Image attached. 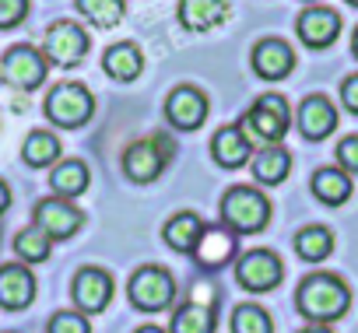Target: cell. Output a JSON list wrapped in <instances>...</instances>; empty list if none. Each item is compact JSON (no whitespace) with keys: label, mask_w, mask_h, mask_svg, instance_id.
I'll list each match as a JSON object with an SVG mask.
<instances>
[{"label":"cell","mask_w":358,"mask_h":333,"mask_svg":"<svg viewBox=\"0 0 358 333\" xmlns=\"http://www.w3.org/2000/svg\"><path fill=\"white\" fill-rule=\"evenodd\" d=\"M127 295H130L134 309H141V312H162L176 298V281H172V274L165 267H141L130 277Z\"/></svg>","instance_id":"8992f818"},{"label":"cell","mask_w":358,"mask_h":333,"mask_svg":"<svg viewBox=\"0 0 358 333\" xmlns=\"http://www.w3.org/2000/svg\"><path fill=\"white\" fill-rule=\"evenodd\" d=\"M250 169H253L257 183L278 186V183H285L288 172H292V154H288L281 144H264V151L253 154V165H250Z\"/></svg>","instance_id":"ffe728a7"},{"label":"cell","mask_w":358,"mask_h":333,"mask_svg":"<svg viewBox=\"0 0 358 333\" xmlns=\"http://www.w3.org/2000/svg\"><path fill=\"white\" fill-rule=\"evenodd\" d=\"M232 333H274V323H271L267 309H260V305H236Z\"/></svg>","instance_id":"f546056e"},{"label":"cell","mask_w":358,"mask_h":333,"mask_svg":"<svg viewBox=\"0 0 358 333\" xmlns=\"http://www.w3.org/2000/svg\"><path fill=\"white\" fill-rule=\"evenodd\" d=\"M102 71L113 77V81H134L141 71H144V53H141V46H134V43H116V46H109L106 50V57H102Z\"/></svg>","instance_id":"44dd1931"},{"label":"cell","mask_w":358,"mask_h":333,"mask_svg":"<svg viewBox=\"0 0 358 333\" xmlns=\"http://www.w3.org/2000/svg\"><path fill=\"white\" fill-rule=\"evenodd\" d=\"M306 4H316V0H306Z\"/></svg>","instance_id":"ab89813d"},{"label":"cell","mask_w":358,"mask_h":333,"mask_svg":"<svg viewBox=\"0 0 358 333\" xmlns=\"http://www.w3.org/2000/svg\"><path fill=\"white\" fill-rule=\"evenodd\" d=\"M348 4H351V8H358V0H348Z\"/></svg>","instance_id":"f35d334b"},{"label":"cell","mask_w":358,"mask_h":333,"mask_svg":"<svg viewBox=\"0 0 358 333\" xmlns=\"http://www.w3.org/2000/svg\"><path fill=\"white\" fill-rule=\"evenodd\" d=\"M295 249H299L302 260L320 263V260H327V256L334 253V232L323 228V225H309V228H302V232L295 235Z\"/></svg>","instance_id":"4316f807"},{"label":"cell","mask_w":358,"mask_h":333,"mask_svg":"<svg viewBox=\"0 0 358 333\" xmlns=\"http://www.w3.org/2000/svg\"><path fill=\"white\" fill-rule=\"evenodd\" d=\"M36 225L50 235V239H71L81 225L85 214L67 200V197H46L36 204Z\"/></svg>","instance_id":"8fae6325"},{"label":"cell","mask_w":358,"mask_h":333,"mask_svg":"<svg viewBox=\"0 0 358 333\" xmlns=\"http://www.w3.org/2000/svg\"><path fill=\"white\" fill-rule=\"evenodd\" d=\"M236 277H239V284H243L246 291H257V295H260V291H271V288L281 284L285 263H281L271 249H250L246 256H239Z\"/></svg>","instance_id":"9c48e42d"},{"label":"cell","mask_w":358,"mask_h":333,"mask_svg":"<svg viewBox=\"0 0 358 333\" xmlns=\"http://www.w3.org/2000/svg\"><path fill=\"white\" fill-rule=\"evenodd\" d=\"M302 333H334V330H330L327 323H316V326H306Z\"/></svg>","instance_id":"d590c367"},{"label":"cell","mask_w":358,"mask_h":333,"mask_svg":"<svg viewBox=\"0 0 358 333\" xmlns=\"http://www.w3.org/2000/svg\"><path fill=\"white\" fill-rule=\"evenodd\" d=\"M11 207V190H8V183L4 179H0V214H4Z\"/></svg>","instance_id":"e575fe53"},{"label":"cell","mask_w":358,"mask_h":333,"mask_svg":"<svg viewBox=\"0 0 358 333\" xmlns=\"http://www.w3.org/2000/svg\"><path fill=\"white\" fill-rule=\"evenodd\" d=\"M201 232H204L201 214H194V211H179L176 218H169V225H165L162 235H165V242H169L176 253H194Z\"/></svg>","instance_id":"cb8c5ba5"},{"label":"cell","mask_w":358,"mask_h":333,"mask_svg":"<svg viewBox=\"0 0 358 333\" xmlns=\"http://www.w3.org/2000/svg\"><path fill=\"white\" fill-rule=\"evenodd\" d=\"M50 333H92L85 312H57L50 319Z\"/></svg>","instance_id":"4dcf8cb0"},{"label":"cell","mask_w":358,"mask_h":333,"mask_svg":"<svg viewBox=\"0 0 358 333\" xmlns=\"http://www.w3.org/2000/svg\"><path fill=\"white\" fill-rule=\"evenodd\" d=\"M211 158L222 165V169H243V165L253 158V140L239 126H222L211 137Z\"/></svg>","instance_id":"ac0fdd59"},{"label":"cell","mask_w":358,"mask_h":333,"mask_svg":"<svg viewBox=\"0 0 358 333\" xmlns=\"http://www.w3.org/2000/svg\"><path fill=\"white\" fill-rule=\"evenodd\" d=\"M313 193L327 207H341L351 197V179L344 169H316L313 172Z\"/></svg>","instance_id":"d4e9b609"},{"label":"cell","mask_w":358,"mask_h":333,"mask_svg":"<svg viewBox=\"0 0 358 333\" xmlns=\"http://www.w3.org/2000/svg\"><path fill=\"white\" fill-rule=\"evenodd\" d=\"M229 15V0H179V25L187 32H211Z\"/></svg>","instance_id":"d6986e66"},{"label":"cell","mask_w":358,"mask_h":333,"mask_svg":"<svg viewBox=\"0 0 358 333\" xmlns=\"http://www.w3.org/2000/svg\"><path fill=\"white\" fill-rule=\"evenodd\" d=\"M32 298H36V277H32L29 267H22V263L0 267V305H4L8 312H18Z\"/></svg>","instance_id":"e0dca14e"},{"label":"cell","mask_w":358,"mask_h":333,"mask_svg":"<svg viewBox=\"0 0 358 333\" xmlns=\"http://www.w3.org/2000/svg\"><path fill=\"white\" fill-rule=\"evenodd\" d=\"M29 15V0H0V32L18 29Z\"/></svg>","instance_id":"1f68e13d"},{"label":"cell","mask_w":358,"mask_h":333,"mask_svg":"<svg viewBox=\"0 0 358 333\" xmlns=\"http://www.w3.org/2000/svg\"><path fill=\"white\" fill-rule=\"evenodd\" d=\"M194 256L204 270H218L225 267L232 256H236V232L229 225H204L197 246H194Z\"/></svg>","instance_id":"5bb4252c"},{"label":"cell","mask_w":358,"mask_h":333,"mask_svg":"<svg viewBox=\"0 0 358 333\" xmlns=\"http://www.w3.org/2000/svg\"><path fill=\"white\" fill-rule=\"evenodd\" d=\"M46 57L39 50H32L29 43L22 46H11L4 53V60H0V77H4V84L18 88V91H36L43 81H46Z\"/></svg>","instance_id":"52a82bcc"},{"label":"cell","mask_w":358,"mask_h":333,"mask_svg":"<svg viewBox=\"0 0 358 333\" xmlns=\"http://www.w3.org/2000/svg\"><path fill=\"white\" fill-rule=\"evenodd\" d=\"M74 305L81 312H102L109 302H113V277L102 270V267H81L78 277H74Z\"/></svg>","instance_id":"7c38bea8"},{"label":"cell","mask_w":358,"mask_h":333,"mask_svg":"<svg viewBox=\"0 0 358 333\" xmlns=\"http://www.w3.org/2000/svg\"><path fill=\"white\" fill-rule=\"evenodd\" d=\"M337 161L344 172H358V133H351L337 144Z\"/></svg>","instance_id":"d6a6232c"},{"label":"cell","mask_w":358,"mask_h":333,"mask_svg":"<svg viewBox=\"0 0 358 333\" xmlns=\"http://www.w3.org/2000/svg\"><path fill=\"white\" fill-rule=\"evenodd\" d=\"M292 67H295V53L285 39H260L253 46V71L264 81H281L292 74Z\"/></svg>","instance_id":"9a60e30c"},{"label":"cell","mask_w":358,"mask_h":333,"mask_svg":"<svg viewBox=\"0 0 358 333\" xmlns=\"http://www.w3.org/2000/svg\"><path fill=\"white\" fill-rule=\"evenodd\" d=\"M88 183H92V172H88V165L78 161V158L53 165V172H50V186H53V193H57V197H67V200L81 197V193L88 190Z\"/></svg>","instance_id":"603a6c76"},{"label":"cell","mask_w":358,"mask_h":333,"mask_svg":"<svg viewBox=\"0 0 358 333\" xmlns=\"http://www.w3.org/2000/svg\"><path fill=\"white\" fill-rule=\"evenodd\" d=\"M218 326V312L211 302H187V305H179L176 316H172V330L169 333H215Z\"/></svg>","instance_id":"7402d4cb"},{"label":"cell","mask_w":358,"mask_h":333,"mask_svg":"<svg viewBox=\"0 0 358 333\" xmlns=\"http://www.w3.org/2000/svg\"><path fill=\"white\" fill-rule=\"evenodd\" d=\"M341 102H344V109H348V112H355V116H358V74H351V77L341 84Z\"/></svg>","instance_id":"836d02e7"},{"label":"cell","mask_w":358,"mask_h":333,"mask_svg":"<svg viewBox=\"0 0 358 333\" xmlns=\"http://www.w3.org/2000/svg\"><path fill=\"white\" fill-rule=\"evenodd\" d=\"M165 116L176 130H197L208 119V95L194 84H179L165 98Z\"/></svg>","instance_id":"30bf717a"},{"label":"cell","mask_w":358,"mask_h":333,"mask_svg":"<svg viewBox=\"0 0 358 333\" xmlns=\"http://www.w3.org/2000/svg\"><path fill=\"white\" fill-rule=\"evenodd\" d=\"M351 53L358 57V29H355V36H351Z\"/></svg>","instance_id":"74e56055"},{"label":"cell","mask_w":358,"mask_h":333,"mask_svg":"<svg viewBox=\"0 0 358 333\" xmlns=\"http://www.w3.org/2000/svg\"><path fill=\"white\" fill-rule=\"evenodd\" d=\"M50 249H53V239H50L39 225H29V228H22V232L15 235V253H18L22 260H29V263L50 260Z\"/></svg>","instance_id":"f1b7e54d"},{"label":"cell","mask_w":358,"mask_h":333,"mask_svg":"<svg viewBox=\"0 0 358 333\" xmlns=\"http://www.w3.org/2000/svg\"><path fill=\"white\" fill-rule=\"evenodd\" d=\"M78 11L95 29H113L127 15V0H78Z\"/></svg>","instance_id":"83f0119b"},{"label":"cell","mask_w":358,"mask_h":333,"mask_svg":"<svg viewBox=\"0 0 358 333\" xmlns=\"http://www.w3.org/2000/svg\"><path fill=\"white\" fill-rule=\"evenodd\" d=\"M288 126H292L288 102H285V95H274V91L260 95L246 109V116L239 119V130L250 140H264V144H281V137L288 133Z\"/></svg>","instance_id":"7a4b0ae2"},{"label":"cell","mask_w":358,"mask_h":333,"mask_svg":"<svg viewBox=\"0 0 358 333\" xmlns=\"http://www.w3.org/2000/svg\"><path fill=\"white\" fill-rule=\"evenodd\" d=\"M295 305L313 323H334L348 312L351 291L337 274H309L295 291Z\"/></svg>","instance_id":"6da1fadb"},{"label":"cell","mask_w":358,"mask_h":333,"mask_svg":"<svg viewBox=\"0 0 358 333\" xmlns=\"http://www.w3.org/2000/svg\"><path fill=\"white\" fill-rule=\"evenodd\" d=\"M176 154V144L165 137V133H151V137H141L134 140L127 151H123V172L134 179V183H155L165 165L172 161Z\"/></svg>","instance_id":"277c9868"},{"label":"cell","mask_w":358,"mask_h":333,"mask_svg":"<svg viewBox=\"0 0 358 333\" xmlns=\"http://www.w3.org/2000/svg\"><path fill=\"white\" fill-rule=\"evenodd\" d=\"M88 32L74 22H57L50 25L46 39H43V57L46 64H57V67H78L85 57H88Z\"/></svg>","instance_id":"ba28073f"},{"label":"cell","mask_w":358,"mask_h":333,"mask_svg":"<svg viewBox=\"0 0 358 333\" xmlns=\"http://www.w3.org/2000/svg\"><path fill=\"white\" fill-rule=\"evenodd\" d=\"M222 221L232 232H243V235L264 232L267 221H271V200L253 186H232L222 197Z\"/></svg>","instance_id":"3957f363"},{"label":"cell","mask_w":358,"mask_h":333,"mask_svg":"<svg viewBox=\"0 0 358 333\" xmlns=\"http://www.w3.org/2000/svg\"><path fill=\"white\" fill-rule=\"evenodd\" d=\"M295 29H299V39H302L309 50H327V46H334L337 36H341V15L330 11V8H309V11L299 15Z\"/></svg>","instance_id":"4fadbf2b"},{"label":"cell","mask_w":358,"mask_h":333,"mask_svg":"<svg viewBox=\"0 0 358 333\" xmlns=\"http://www.w3.org/2000/svg\"><path fill=\"white\" fill-rule=\"evenodd\" d=\"M22 158L32 169H46V165L60 158V137H53L50 130H32L22 144Z\"/></svg>","instance_id":"484cf974"},{"label":"cell","mask_w":358,"mask_h":333,"mask_svg":"<svg viewBox=\"0 0 358 333\" xmlns=\"http://www.w3.org/2000/svg\"><path fill=\"white\" fill-rule=\"evenodd\" d=\"M295 123H299L306 140H323L337 130V109L330 105L327 95H309V98H302Z\"/></svg>","instance_id":"2e32d148"},{"label":"cell","mask_w":358,"mask_h":333,"mask_svg":"<svg viewBox=\"0 0 358 333\" xmlns=\"http://www.w3.org/2000/svg\"><path fill=\"white\" fill-rule=\"evenodd\" d=\"M137 333H165V330H158V326H141Z\"/></svg>","instance_id":"8d00e7d4"},{"label":"cell","mask_w":358,"mask_h":333,"mask_svg":"<svg viewBox=\"0 0 358 333\" xmlns=\"http://www.w3.org/2000/svg\"><path fill=\"white\" fill-rule=\"evenodd\" d=\"M92 112H95V98L78 81H64L46 95V116H50V123H57L64 130H74V126L88 123Z\"/></svg>","instance_id":"5b68a950"}]
</instances>
